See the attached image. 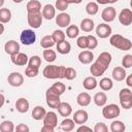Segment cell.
<instances>
[{
    "label": "cell",
    "instance_id": "obj_1",
    "mask_svg": "<svg viewBox=\"0 0 132 132\" xmlns=\"http://www.w3.org/2000/svg\"><path fill=\"white\" fill-rule=\"evenodd\" d=\"M111 62V55L108 52H102L97 60L91 65L90 72L93 76L98 77L104 74V72L107 70L109 64Z\"/></svg>",
    "mask_w": 132,
    "mask_h": 132
},
{
    "label": "cell",
    "instance_id": "obj_2",
    "mask_svg": "<svg viewBox=\"0 0 132 132\" xmlns=\"http://www.w3.org/2000/svg\"><path fill=\"white\" fill-rule=\"evenodd\" d=\"M65 70H66V67H64V66L47 65L44 67L42 74L45 78H48V79L65 78Z\"/></svg>",
    "mask_w": 132,
    "mask_h": 132
},
{
    "label": "cell",
    "instance_id": "obj_3",
    "mask_svg": "<svg viewBox=\"0 0 132 132\" xmlns=\"http://www.w3.org/2000/svg\"><path fill=\"white\" fill-rule=\"evenodd\" d=\"M109 43L121 51H129L132 47V42L130 39L120 35V34H113L109 38Z\"/></svg>",
    "mask_w": 132,
    "mask_h": 132
},
{
    "label": "cell",
    "instance_id": "obj_4",
    "mask_svg": "<svg viewBox=\"0 0 132 132\" xmlns=\"http://www.w3.org/2000/svg\"><path fill=\"white\" fill-rule=\"evenodd\" d=\"M119 98H120L121 106L123 108L129 109L132 107V92L130 89L128 88L122 89L119 93Z\"/></svg>",
    "mask_w": 132,
    "mask_h": 132
},
{
    "label": "cell",
    "instance_id": "obj_5",
    "mask_svg": "<svg viewBox=\"0 0 132 132\" xmlns=\"http://www.w3.org/2000/svg\"><path fill=\"white\" fill-rule=\"evenodd\" d=\"M103 109H102V116L106 119V120H112V119H116L117 117L120 116V107L117 105V104H107V105H104L102 106Z\"/></svg>",
    "mask_w": 132,
    "mask_h": 132
},
{
    "label": "cell",
    "instance_id": "obj_6",
    "mask_svg": "<svg viewBox=\"0 0 132 132\" xmlns=\"http://www.w3.org/2000/svg\"><path fill=\"white\" fill-rule=\"evenodd\" d=\"M42 14H41V11L39 12H31V13H28V16H27V21H28V25L33 28V29H38L41 24H42Z\"/></svg>",
    "mask_w": 132,
    "mask_h": 132
},
{
    "label": "cell",
    "instance_id": "obj_7",
    "mask_svg": "<svg viewBox=\"0 0 132 132\" xmlns=\"http://www.w3.org/2000/svg\"><path fill=\"white\" fill-rule=\"evenodd\" d=\"M20 39H21V41H22L23 44H25V45H31L36 40V34L31 29H25V30L22 31L21 36H20Z\"/></svg>",
    "mask_w": 132,
    "mask_h": 132
},
{
    "label": "cell",
    "instance_id": "obj_8",
    "mask_svg": "<svg viewBox=\"0 0 132 132\" xmlns=\"http://www.w3.org/2000/svg\"><path fill=\"white\" fill-rule=\"evenodd\" d=\"M45 98H46V104L52 108H57L61 102L60 101V95L55 93L51 88L47 89V91L45 93Z\"/></svg>",
    "mask_w": 132,
    "mask_h": 132
},
{
    "label": "cell",
    "instance_id": "obj_9",
    "mask_svg": "<svg viewBox=\"0 0 132 132\" xmlns=\"http://www.w3.org/2000/svg\"><path fill=\"white\" fill-rule=\"evenodd\" d=\"M119 22L124 26H130L132 24V11L129 8H124L119 14Z\"/></svg>",
    "mask_w": 132,
    "mask_h": 132
},
{
    "label": "cell",
    "instance_id": "obj_10",
    "mask_svg": "<svg viewBox=\"0 0 132 132\" xmlns=\"http://www.w3.org/2000/svg\"><path fill=\"white\" fill-rule=\"evenodd\" d=\"M7 81L11 87H21L24 84V76L20 72H12L8 75Z\"/></svg>",
    "mask_w": 132,
    "mask_h": 132
},
{
    "label": "cell",
    "instance_id": "obj_11",
    "mask_svg": "<svg viewBox=\"0 0 132 132\" xmlns=\"http://www.w3.org/2000/svg\"><path fill=\"white\" fill-rule=\"evenodd\" d=\"M116 16H117V10H116V8L112 7V6H109V7L104 8V9L102 10V12H101V18H102V20H103L104 22H106V23L112 22V21L116 19Z\"/></svg>",
    "mask_w": 132,
    "mask_h": 132
},
{
    "label": "cell",
    "instance_id": "obj_12",
    "mask_svg": "<svg viewBox=\"0 0 132 132\" xmlns=\"http://www.w3.org/2000/svg\"><path fill=\"white\" fill-rule=\"evenodd\" d=\"M96 34L99 38H107L111 34V27L107 24H99L96 27Z\"/></svg>",
    "mask_w": 132,
    "mask_h": 132
},
{
    "label": "cell",
    "instance_id": "obj_13",
    "mask_svg": "<svg viewBox=\"0 0 132 132\" xmlns=\"http://www.w3.org/2000/svg\"><path fill=\"white\" fill-rule=\"evenodd\" d=\"M4 50H5L6 54H8L9 56H13V55L20 53V44L15 40H8L4 44Z\"/></svg>",
    "mask_w": 132,
    "mask_h": 132
},
{
    "label": "cell",
    "instance_id": "obj_14",
    "mask_svg": "<svg viewBox=\"0 0 132 132\" xmlns=\"http://www.w3.org/2000/svg\"><path fill=\"white\" fill-rule=\"evenodd\" d=\"M70 22H71V18L68 13L66 12H61L59 13L57 16H56V23L59 27L61 28H66L70 25Z\"/></svg>",
    "mask_w": 132,
    "mask_h": 132
},
{
    "label": "cell",
    "instance_id": "obj_15",
    "mask_svg": "<svg viewBox=\"0 0 132 132\" xmlns=\"http://www.w3.org/2000/svg\"><path fill=\"white\" fill-rule=\"evenodd\" d=\"M42 120H43V125H47L53 128H56L58 125V116L54 111L46 112Z\"/></svg>",
    "mask_w": 132,
    "mask_h": 132
},
{
    "label": "cell",
    "instance_id": "obj_16",
    "mask_svg": "<svg viewBox=\"0 0 132 132\" xmlns=\"http://www.w3.org/2000/svg\"><path fill=\"white\" fill-rule=\"evenodd\" d=\"M89 119V116H88V112L84 109H78L74 112L73 114V122L77 125H82L85 124Z\"/></svg>",
    "mask_w": 132,
    "mask_h": 132
},
{
    "label": "cell",
    "instance_id": "obj_17",
    "mask_svg": "<svg viewBox=\"0 0 132 132\" xmlns=\"http://www.w3.org/2000/svg\"><path fill=\"white\" fill-rule=\"evenodd\" d=\"M11 62L16 66H25L28 63V57L25 53H18L13 56H10Z\"/></svg>",
    "mask_w": 132,
    "mask_h": 132
},
{
    "label": "cell",
    "instance_id": "obj_18",
    "mask_svg": "<svg viewBox=\"0 0 132 132\" xmlns=\"http://www.w3.org/2000/svg\"><path fill=\"white\" fill-rule=\"evenodd\" d=\"M57 109H58L59 114L64 118H67L72 113V107L68 102H60Z\"/></svg>",
    "mask_w": 132,
    "mask_h": 132
},
{
    "label": "cell",
    "instance_id": "obj_19",
    "mask_svg": "<svg viewBox=\"0 0 132 132\" xmlns=\"http://www.w3.org/2000/svg\"><path fill=\"white\" fill-rule=\"evenodd\" d=\"M126 70L124 67H121V66H117L113 68L112 70V78L117 81H122L126 78Z\"/></svg>",
    "mask_w": 132,
    "mask_h": 132
},
{
    "label": "cell",
    "instance_id": "obj_20",
    "mask_svg": "<svg viewBox=\"0 0 132 132\" xmlns=\"http://www.w3.org/2000/svg\"><path fill=\"white\" fill-rule=\"evenodd\" d=\"M94 59V55L91 51H82L78 54V61L81 64H90Z\"/></svg>",
    "mask_w": 132,
    "mask_h": 132
},
{
    "label": "cell",
    "instance_id": "obj_21",
    "mask_svg": "<svg viewBox=\"0 0 132 132\" xmlns=\"http://www.w3.org/2000/svg\"><path fill=\"white\" fill-rule=\"evenodd\" d=\"M76 102L79 106H88L90 103H91V96L89 95V93L87 92H81L77 95L76 97Z\"/></svg>",
    "mask_w": 132,
    "mask_h": 132
},
{
    "label": "cell",
    "instance_id": "obj_22",
    "mask_svg": "<svg viewBox=\"0 0 132 132\" xmlns=\"http://www.w3.org/2000/svg\"><path fill=\"white\" fill-rule=\"evenodd\" d=\"M15 108L21 113L27 112L29 110V101L25 98H19L15 102Z\"/></svg>",
    "mask_w": 132,
    "mask_h": 132
},
{
    "label": "cell",
    "instance_id": "obj_23",
    "mask_svg": "<svg viewBox=\"0 0 132 132\" xmlns=\"http://www.w3.org/2000/svg\"><path fill=\"white\" fill-rule=\"evenodd\" d=\"M41 14H42V18H44L46 20H52L56 15V8L52 4H46L42 8Z\"/></svg>",
    "mask_w": 132,
    "mask_h": 132
},
{
    "label": "cell",
    "instance_id": "obj_24",
    "mask_svg": "<svg viewBox=\"0 0 132 132\" xmlns=\"http://www.w3.org/2000/svg\"><path fill=\"white\" fill-rule=\"evenodd\" d=\"M26 9L28 13L39 12L41 10V3L38 0H30L26 5Z\"/></svg>",
    "mask_w": 132,
    "mask_h": 132
},
{
    "label": "cell",
    "instance_id": "obj_25",
    "mask_svg": "<svg viewBox=\"0 0 132 132\" xmlns=\"http://www.w3.org/2000/svg\"><path fill=\"white\" fill-rule=\"evenodd\" d=\"M97 85H98V81H97L96 77L93 76V75L87 76V77L84 79V81H82L84 88H85L86 90H89V91H90V90H94V89L97 87Z\"/></svg>",
    "mask_w": 132,
    "mask_h": 132
},
{
    "label": "cell",
    "instance_id": "obj_26",
    "mask_svg": "<svg viewBox=\"0 0 132 132\" xmlns=\"http://www.w3.org/2000/svg\"><path fill=\"white\" fill-rule=\"evenodd\" d=\"M93 100H94V103H95L97 106L102 107V106H104V105L106 104V102H107V96H106V94H105L104 92H98V93L95 94Z\"/></svg>",
    "mask_w": 132,
    "mask_h": 132
},
{
    "label": "cell",
    "instance_id": "obj_27",
    "mask_svg": "<svg viewBox=\"0 0 132 132\" xmlns=\"http://www.w3.org/2000/svg\"><path fill=\"white\" fill-rule=\"evenodd\" d=\"M45 113H46V110L44 109V107H42V106H35L33 108V110H32L31 114H32V118L34 120L40 121V120H42L44 118Z\"/></svg>",
    "mask_w": 132,
    "mask_h": 132
},
{
    "label": "cell",
    "instance_id": "obj_28",
    "mask_svg": "<svg viewBox=\"0 0 132 132\" xmlns=\"http://www.w3.org/2000/svg\"><path fill=\"white\" fill-rule=\"evenodd\" d=\"M57 51H58V53H60L62 55H67L71 51V45L68 41L63 40V41L57 43Z\"/></svg>",
    "mask_w": 132,
    "mask_h": 132
},
{
    "label": "cell",
    "instance_id": "obj_29",
    "mask_svg": "<svg viewBox=\"0 0 132 132\" xmlns=\"http://www.w3.org/2000/svg\"><path fill=\"white\" fill-rule=\"evenodd\" d=\"M94 21L89 18H86L80 22V29L84 32H91L94 29Z\"/></svg>",
    "mask_w": 132,
    "mask_h": 132
},
{
    "label": "cell",
    "instance_id": "obj_30",
    "mask_svg": "<svg viewBox=\"0 0 132 132\" xmlns=\"http://www.w3.org/2000/svg\"><path fill=\"white\" fill-rule=\"evenodd\" d=\"M11 19V11L8 8L1 7L0 8V23L6 24L10 21Z\"/></svg>",
    "mask_w": 132,
    "mask_h": 132
},
{
    "label": "cell",
    "instance_id": "obj_31",
    "mask_svg": "<svg viewBox=\"0 0 132 132\" xmlns=\"http://www.w3.org/2000/svg\"><path fill=\"white\" fill-rule=\"evenodd\" d=\"M74 125H75V123L73 122V120L66 118L65 120L62 121V123L60 125V128L65 132H69V131H72L74 129Z\"/></svg>",
    "mask_w": 132,
    "mask_h": 132
},
{
    "label": "cell",
    "instance_id": "obj_32",
    "mask_svg": "<svg viewBox=\"0 0 132 132\" xmlns=\"http://www.w3.org/2000/svg\"><path fill=\"white\" fill-rule=\"evenodd\" d=\"M55 43H56V42L54 41L52 35H45V36H43V37L41 38V40H40V45H41V47H43V48H51Z\"/></svg>",
    "mask_w": 132,
    "mask_h": 132
},
{
    "label": "cell",
    "instance_id": "obj_33",
    "mask_svg": "<svg viewBox=\"0 0 132 132\" xmlns=\"http://www.w3.org/2000/svg\"><path fill=\"white\" fill-rule=\"evenodd\" d=\"M42 56H43L44 60H45L46 62H48V63L54 62V61L56 60V58H57L56 52L53 51V50H50V48H44V51H43V53H42Z\"/></svg>",
    "mask_w": 132,
    "mask_h": 132
},
{
    "label": "cell",
    "instance_id": "obj_34",
    "mask_svg": "<svg viewBox=\"0 0 132 132\" xmlns=\"http://www.w3.org/2000/svg\"><path fill=\"white\" fill-rule=\"evenodd\" d=\"M99 87L101 88V90L103 91H109L112 89L113 87V82L110 78L108 77H103L100 81H99Z\"/></svg>",
    "mask_w": 132,
    "mask_h": 132
},
{
    "label": "cell",
    "instance_id": "obj_35",
    "mask_svg": "<svg viewBox=\"0 0 132 132\" xmlns=\"http://www.w3.org/2000/svg\"><path fill=\"white\" fill-rule=\"evenodd\" d=\"M125 129H126V126L122 121H113L110 124L111 132H124Z\"/></svg>",
    "mask_w": 132,
    "mask_h": 132
},
{
    "label": "cell",
    "instance_id": "obj_36",
    "mask_svg": "<svg viewBox=\"0 0 132 132\" xmlns=\"http://www.w3.org/2000/svg\"><path fill=\"white\" fill-rule=\"evenodd\" d=\"M79 34V29L77 26L75 25H69L66 29V35L69 37V38H75L77 37Z\"/></svg>",
    "mask_w": 132,
    "mask_h": 132
},
{
    "label": "cell",
    "instance_id": "obj_37",
    "mask_svg": "<svg viewBox=\"0 0 132 132\" xmlns=\"http://www.w3.org/2000/svg\"><path fill=\"white\" fill-rule=\"evenodd\" d=\"M13 130H14V125L11 121H3L0 124L1 132H12Z\"/></svg>",
    "mask_w": 132,
    "mask_h": 132
},
{
    "label": "cell",
    "instance_id": "obj_38",
    "mask_svg": "<svg viewBox=\"0 0 132 132\" xmlns=\"http://www.w3.org/2000/svg\"><path fill=\"white\" fill-rule=\"evenodd\" d=\"M98 9H99V6L96 2H89L86 6V11L89 15H95L98 12Z\"/></svg>",
    "mask_w": 132,
    "mask_h": 132
},
{
    "label": "cell",
    "instance_id": "obj_39",
    "mask_svg": "<svg viewBox=\"0 0 132 132\" xmlns=\"http://www.w3.org/2000/svg\"><path fill=\"white\" fill-rule=\"evenodd\" d=\"M51 89L55 92V93H57L58 95H62L65 91H66V86L63 84V82H61V81H58V82H55L52 87H51Z\"/></svg>",
    "mask_w": 132,
    "mask_h": 132
},
{
    "label": "cell",
    "instance_id": "obj_40",
    "mask_svg": "<svg viewBox=\"0 0 132 132\" xmlns=\"http://www.w3.org/2000/svg\"><path fill=\"white\" fill-rule=\"evenodd\" d=\"M52 37L56 43H59V42L65 40V33L62 30H55L52 34Z\"/></svg>",
    "mask_w": 132,
    "mask_h": 132
},
{
    "label": "cell",
    "instance_id": "obj_41",
    "mask_svg": "<svg viewBox=\"0 0 132 132\" xmlns=\"http://www.w3.org/2000/svg\"><path fill=\"white\" fill-rule=\"evenodd\" d=\"M41 65V58L39 56H32L28 60V66H32L35 68H39Z\"/></svg>",
    "mask_w": 132,
    "mask_h": 132
},
{
    "label": "cell",
    "instance_id": "obj_42",
    "mask_svg": "<svg viewBox=\"0 0 132 132\" xmlns=\"http://www.w3.org/2000/svg\"><path fill=\"white\" fill-rule=\"evenodd\" d=\"M38 72H39V68H35L32 66H27L25 69V75L28 77H35L37 76Z\"/></svg>",
    "mask_w": 132,
    "mask_h": 132
},
{
    "label": "cell",
    "instance_id": "obj_43",
    "mask_svg": "<svg viewBox=\"0 0 132 132\" xmlns=\"http://www.w3.org/2000/svg\"><path fill=\"white\" fill-rule=\"evenodd\" d=\"M98 45V40L93 35H88V50H94Z\"/></svg>",
    "mask_w": 132,
    "mask_h": 132
},
{
    "label": "cell",
    "instance_id": "obj_44",
    "mask_svg": "<svg viewBox=\"0 0 132 132\" xmlns=\"http://www.w3.org/2000/svg\"><path fill=\"white\" fill-rule=\"evenodd\" d=\"M76 77V71L72 67H67L65 70V78L68 80H72Z\"/></svg>",
    "mask_w": 132,
    "mask_h": 132
},
{
    "label": "cell",
    "instance_id": "obj_45",
    "mask_svg": "<svg viewBox=\"0 0 132 132\" xmlns=\"http://www.w3.org/2000/svg\"><path fill=\"white\" fill-rule=\"evenodd\" d=\"M76 44L81 50L88 48V36H80V37H78L77 41H76Z\"/></svg>",
    "mask_w": 132,
    "mask_h": 132
},
{
    "label": "cell",
    "instance_id": "obj_46",
    "mask_svg": "<svg viewBox=\"0 0 132 132\" xmlns=\"http://www.w3.org/2000/svg\"><path fill=\"white\" fill-rule=\"evenodd\" d=\"M122 65L124 68H130L132 66V55H125L122 60Z\"/></svg>",
    "mask_w": 132,
    "mask_h": 132
},
{
    "label": "cell",
    "instance_id": "obj_47",
    "mask_svg": "<svg viewBox=\"0 0 132 132\" xmlns=\"http://www.w3.org/2000/svg\"><path fill=\"white\" fill-rule=\"evenodd\" d=\"M68 3L65 1V0H57L56 1V6H55V8H57L58 10H60V11H64V10H66L67 8H68Z\"/></svg>",
    "mask_w": 132,
    "mask_h": 132
},
{
    "label": "cell",
    "instance_id": "obj_48",
    "mask_svg": "<svg viewBox=\"0 0 132 132\" xmlns=\"http://www.w3.org/2000/svg\"><path fill=\"white\" fill-rule=\"evenodd\" d=\"M93 130H94V132H107L108 131V128H107V126L104 123L100 122V123H97L95 125V127H94Z\"/></svg>",
    "mask_w": 132,
    "mask_h": 132
},
{
    "label": "cell",
    "instance_id": "obj_49",
    "mask_svg": "<svg viewBox=\"0 0 132 132\" xmlns=\"http://www.w3.org/2000/svg\"><path fill=\"white\" fill-rule=\"evenodd\" d=\"M15 130L18 132H29V127L26 125V124H19L15 128Z\"/></svg>",
    "mask_w": 132,
    "mask_h": 132
},
{
    "label": "cell",
    "instance_id": "obj_50",
    "mask_svg": "<svg viewBox=\"0 0 132 132\" xmlns=\"http://www.w3.org/2000/svg\"><path fill=\"white\" fill-rule=\"evenodd\" d=\"M54 130H55V128L47 126V125H43L41 128V132H54Z\"/></svg>",
    "mask_w": 132,
    "mask_h": 132
},
{
    "label": "cell",
    "instance_id": "obj_51",
    "mask_svg": "<svg viewBox=\"0 0 132 132\" xmlns=\"http://www.w3.org/2000/svg\"><path fill=\"white\" fill-rule=\"evenodd\" d=\"M76 131H77V132H81V131H89V132H90V131H92V129H91L90 127L85 126V125L82 124V125H80V126L77 128V130H76Z\"/></svg>",
    "mask_w": 132,
    "mask_h": 132
},
{
    "label": "cell",
    "instance_id": "obj_52",
    "mask_svg": "<svg viewBox=\"0 0 132 132\" xmlns=\"http://www.w3.org/2000/svg\"><path fill=\"white\" fill-rule=\"evenodd\" d=\"M126 84L128 87H132V75H128V77L126 78Z\"/></svg>",
    "mask_w": 132,
    "mask_h": 132
},
{
    "label": "cell",
    "instance_id": "obj_53",
    "mask_svg": "<svg viewBox=\"0 0 132 132\" xmlns=\"http://www.w3.org/2000/svg\"><path fill=\"white\" fill-rule=\"evenodd\" d=\"M4 102H5V97H4V95H3V94H1V93H0V108L4 105Z\"/></svg>",
    "mask_w": 132,
    "mask_h": 132
},
{
    "label": "cell",
    "instance_id": "obj_54",
    "mask_svg": "<svg viewBox=\"0 0 132 132\" xmlns=\"http://www.w3.org/2000/svg\"><path fill=\"white\" fill-rule=\"evenodd\" d=\"M68 4H70V3H72V4H79L82 0H65Z\"/></svg>",
    "mask_w": 132,
    "mask_h": 132
},
{
    "label": "cell",
    "instance_id": "obj_55",
    "mask_svg": "<svg viewBox=\"0 0 132 132\" xmlns=\"http://www.w3.org/2000/svg\"><path fill=\"white\" fill-rule=\"evenodd\" d=\"M98 4H102V5H105L107 3H109V0H96Z\"/></svg>",
    "mask_w": 132,
    "mask_h": 132
},
{
    "label": "cell",
    "instance_id": "obj_56",
    "mask_svg": "<svg viewBox=\"0 0 132 132\" xmlns=\"http://www.w3.org/2000/svg\"><path fill=\"white\" fill-rule=\"evenodd\" d=\"M4 32V25L2 23H0V35Z\"/></svg>",
    "mask_w": 132,
    "mask_h": 132
},
{
    "label": "cell",
    "instance_id": "obj_57",
    "mask_svg": "<svg viewBox=\"0 0 132 132\" xmlns=\"http://www.w3.org/2000/svg\"><path fill=\"white\" fill-rule=\"evenodd\" d=\"M14 3H21V2H23L24 0H12Z\"/></svg>",
    "mask_w": 132,
    "mask_h": 132
},
{
    "label": "cell",
    "instance_id": "obj_58",
    "mask_svg": "<svg viewBox=\"0 0 132 132\" xmlns=\"http://www.w3.org/2000/svg\"><path fill=\"white\" fill-rule=\"evenodd\" d=\"M3 4H4V0H0V8L3 6Z\"/></svg>",
    "mask_w": 132,
    "mask_h": 132
},
{
    "label": "cell",
    "instance_id": "obj_59",
    "mask_svg": "<svg viewBox=\"0 0 132 132\" xmlns=\"http://www.w3.org/2000/svg\"><path fill=\"white\" fill-rule=\"evenodd\" d=\"M116 2H118V0H109V3H116Z\"/></svg>",
    "mask_w": 132,
    "mask_h": 132
}]
</instances>
